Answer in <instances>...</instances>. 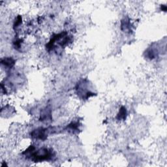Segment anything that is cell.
I'll use <instances>...</instances> for the list:
<instances>
[{
	"instance_id": "obj_2",
	"label": "cell",
	"mask_w": 167,
	"mask_h": 167,
	"mask_svg": "<svg viewBox=\"0 0 167 167\" xmlns=\"http://www.w3.org/2000/svg\"><path fill=\"white\" fill-rule=\"evenodd\" d=\"M56 132H58V130L55 127H49L48 128L39 127L31 132V136L36 140L45 141L48 135L54 134Z\"/></svg>"
},
{
	"instance_id": "obj_3",
	"label": "cell",
	"mask_w": 167,
	"mask_h": 167,
	"mask_svg": "<svg viewBox=\"0 0 167 167\" xmlns=\"http://www.w3.org/2000/svg\"><path fill=\"white\" fill-rule=\"evenodd\" d=\"M51 110L48 108H46L43 110L41 114V118L40 120L42 121H48L52 120V115H51Z\"/></svg>"
},
{
	"instance_id": "obj_5",
	"label": "cell",
	"mask_w": 167,
	"mask_h": 167,
	"mask_svg": "<svg viewBox=\"0 0 167 167\" xmlns=\"http://www.w3.org/2000/svg\"><path fill=\"white\" fill-rule=\"evenodd\" d=\"M2 64L7 69H11L15 64V60L11 58H5L2 59Z\"/></svg>"
},
{
	"instance_id": "obj_4",
	"label": "cell",
	"mask_w": 167,
	"mask_h": 167,
	"mask_svg": "<svg viewBox=\"0 0 167 167\" xmlns=\"http://www.w3.org/2000/svg\"><path fill=\"white\" fill-rule=\"evenodd\" d=\"M131 24L130 20L128 18H124L121 20V29L124 32H130L131 31Z\"/></svg>"
},
{
	"instance_id": "obj_7",
	"label": "cell",
	"mask_w": 167,
	"mask_h": 167,
	"mask_svg": "<svg viewBox=\"0 0 167 167\" xmlns=\"http://www.w3.org/2000/svg\"><path fill=\"white\" fill-rule=\"evenodd\" d=\"M79 122L73 121L70 124H69L66 127V129H67L69 131H72L75 132L76 131H79Z\"/></svg>"
},
{
	"instance_id": "obj_1",
	"label": "cell",
	"mask_w": 167,
	"mask_h": 167,
	"mask_svg": "<svg viewBox=\"0 0 167 167\" xmlns=\"http://www.w3.org/2000/svg\"><path fill=\"white\" fill-rule=\"evenodd\" d=\"M26 155H28V157H30L33 162L38 163L42 162L44 161L52 160L55 156V153L52 149L43 148L39 149L38 150H35V149H34L33 151Z\"/></svg>"
},
{
	"instance_id": "obj_8",
	"label": "cell",
	"mask_w": 167,
	"mask_h": 167,
	"mask_svg": "<svg viewBox=\"0 0 167 167\" xmlns=\"http://www.w3.org/2000/svg\"><path fill=\"white\" fill-rule=\"evenodd\" d=\"M161 9H162V10H163V11H166V5H162V6H161Z\"/></svg>"
},
{
	"instance_id": "obj_6",
	"label": "cell",
	"mask_w": 167,
	"mask_h": 167,
	"mask_svg": "<svg viewBox=\"0 0 167 167\" xmlns=\"http://www.w3.org/2000/svg\"><path fill=\"white\" fill-rule=\"evenodd\" d=\"M127 109L124 107H121L120 109L119 113L118 114V116H117L116 118L118 120H125L127 118Z\"/></svg>"
}]
</instances>
